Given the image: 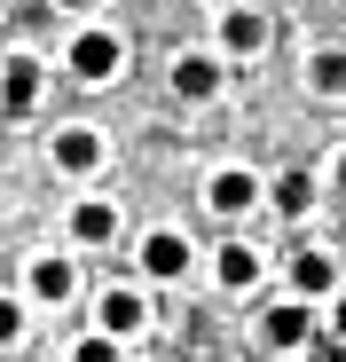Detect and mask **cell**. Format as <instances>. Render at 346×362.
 Returning <instances> with one entry per match:
<instances>
[{"mask_svg": "<svg viewBox=\"0 0 346 362\" xmlns=\"http://www.w3.org/2000/svg\"><path fill=\"white\" fill-rule=\"evenodd\" d=\"M119 64H126V47H119V32H79L71 40V71L87 79V87H110V79H119Z\"/></svg>", "mask_w": 346, "mask_h": 362, "instance_id": "obj_1", "label": "cell"}, {"mask_svg": "<svg viewBox=\"0 0 346 362\" xmlns=\"http://www.w3.org/2000/svg\"><path fill=\"white\" fill-rule=\"evenodd\" d=\"M260 339H268L275 354H299V346L315 339V315H307V299L292 291V299H283V308H268V315H260Z\"/></svg>", "mask_w": 346, "mask_h": 362, "instance_id": "obj_2", "label": "cell"}, {"mask_svg": "<svg viewBox=\"0 0 346 362\" xmlns=\"http://www.w3.org/2000/svg\"><path fill=\"white\" fill-rule=\"evenodd\" d=\"M268 189H260V173H244V165H220L213 181H205V205L213 213H252Z\"/></svg>", "mask_w": 346, "mask_h": 362, "instance_id": "obj_3", "label": "cell"}, {"mask_svg": "<svg viewBox=\"0 0 346 362\" xmlns=\"http://www.w3.org/2000/svg\"><path fill=\"white\" fill-rule=\"evenodd\" d=\"M142 276H157V284L189 276V236H181V228H150V236H142Z\"/></svg>", "mask_w": 346, "mask_h": 362, "instance_id": "obj_4", "label": "cell"}, {"mask_svg": "<svg viewBox=\"0 0 346 362\" xmlns=\"http://www.w3.org/2000/svg\"><path fill=\"white\" fill-rule=\"evenodd\" d=\"M32 103H40V64H32V55H8V64H0V110L24 118Z\"/></svg>", "mask_w": 346, "mask_h": 362, "instance_id": "obj_5", "label": "cell"}, {"mask_svg": "<svg viewBox=\"0 0 346 362\" xmlns=\"http://www.w3.org/2000/svg\"><path fill=\"white\" fill-rule=\"evenodd\" d=\"M173 95L181 103H213L220 95V64L213 55H181V64H173Z\"/></svg>", "mask_w": 346, "mask_h": 362, "instance_id": "obj_6", "label": "cell"}, {"mask_svg": "<svg viewBox=\"0 0 346 362\" xmlns=\"http://www.w3.org/2000/svg\"><path fill=\"white\" fill-rule=\"evenodd\" d=\"M220 47H228V55H260V47H268V16H260V8H228V16H220Z\"/></svg>", "mask_w": 346, "mask_h": 362, "instance_id": "obj_7", "label": "cell"}, {"mask_svg": "<svg viewBox=\"0 0 346 362\" xmlns=\"http://www.w3.org/2000/svg\"><path fill=\"white\" fill-rule=\"evenodd\" d=\"M55 165H64V173H95L102 165V134L95 127H64V134H55Z\"/></svg>", "mask_w": 346, "mask_h": 362, "instance_id": "obj_8", "label": "cell"}, {"mask_svg": "<svg viewBox=\"0 0 346 362\" xmlns=\"http://www.w3.org/2000/svg\"><path fill=\"white\" fill-rule=\"evenodd\" d=\"M292 291H299V299H330V291H338V260H330V252H299V260H292Z\"/></svg>", "mask_w": 346, "mask_h": 362, "instance_id": "obj_9", "label": "cell"}, {"mask_svg": "<svg viewBox=\"0 0 346 362\" xmlns=\"http://www.w3.org/2000/svg\"><path fill=\"white\" fill-rule=\"evenodd\" d=\"M95 323H102V331H119V339H134V331L150 323V308H142V291L119 284V291H102V315H95Z\"/></svg>", "mask_w": 346, "mask_h": 362, "instance_id": "obj_10", "label": "cell"}, {"mask_svg": "<svg viewBox=\"0 0 346 362\" xmlns=\"http://www.w3.org/2000/svg\"><path fill=\"white\" fill-rule=\"evenodd\" d=\"M32 299H47V308H64V299L79 291V276H71V260H32Z\"/></svg>", "mask_w": 346, "mask_h": 362, "instance_id": "obj_11", "label": "cell"}, {"mask_svg": "<svg viewBox=\"0 0 346 362\" xmlns=\"http://www.w3.org/2000/svg\"><path fill=\"white\" fill-rule=\"evenodd\" d=\"M71 236L79 245H110V236H119V205H102V197L71 205Z\"/></svg>", "mask_w": 346, "mask_h": 362, "instance_id": "obj_12", "label": "cell"}, {"mask_svg": "<svg viewBox=\"0 0 346 362\" xmlns=\"http://www.w3.org/2000/svg\"><path fill=\"white\" fill-rule=\"evenodd\" d=\"M213 276H220L228 291H252V284H260V252H252V245H220V252H213Z\"/></svg>", "mask_w": 346, "mask_h": 362, "instance_id": "obj_13", "label": "cell"}, {"mask_svg": "<svg viewBox=\"0 0 346 362\" xmlns=\"http://www.w3.org/2000/svg\"><path fill=\"white\" fill-rule=\"evenodd\" d=\"M307 87H315V95H346V55H338V47H315V55H307Z\"/></svg>", "mask_w": 346, "mask_h": 362, "instance_id": "obj_14", "label": "cell"}, {"mask_svg": "<svg viewBox=\"0 0 346 362\" xmlns=\"http://www.w3.org/2000/svg\"><path fill=\"white\" fill-rule=\"evenodd\" d=\"M268 197H275V213H307V205H315V181H307V173H275Z\"/></svg>", "mask_w": 346, "mask_h": 362, "instance_id": "obj_15", "label": "cell"}, {"mask_svg": "<svg viewBox=\"0 0 346 362\" xmlns=\"http://www.w3.org/2000/svg\"><path fill=\"white\" fill-rule=\"evenodd\" d=\"M71 362H119V331H102V323H95V331L71 346Z\"/></svg>", "mask_w": 346, "mask_h": 362, "instance_id": "obj_16", "label": "cell"}, {"mask_svg": "<svg viewBox=\"0 0 346 362\" xmlns=\"http://www.w3.org/2000/svg\"><path fill=\"white\" fill-rule=\"evenodd\" d=\"M24 339V308H16V299H0V346H16Z\"/></svg>", "mask_w": 346, "mask_h": 362, "instance_id": "obj_17", "label": "cell"}, {"mask_svg": "<svg viewBox=\"0 0 346 362\" xmlns=\"http://www.w3.org/2000/svg\"><path fill=\"white\" fill-rule=\"evenodd\" d=\"M330 339H346V291H330Z\"/></svg>", "mask_w": 346, "mask_h": 362, "instance_id": "obj_18", "label": "cell"}, {"mask_svg": "<svg viewBox=\"0 0 346 362\" xmlns=\"http://www.w3.org/2000/svg\"><path fill=\"white\" fill-rule=\"evenodd\" d=\"M338 189H346V158H338Z\"/></svg>", "mask_w": 346, "mask_h": 362, "instance_id": "obj_19", "label": "cell"}, {"mask_svg": "<svg viewBox=\"0 0 346 362\" xmlns=\"http://www.w3.org/2000/svg\"><path fill=\"white\" fill-rule=\"evenodd\" d=\"M71 8H87V0H71Z\"/></svg>", "mask_w": 346, "mask_h": 362, "instance_id": "obj_20", "label": "cell"}]
</instances>
